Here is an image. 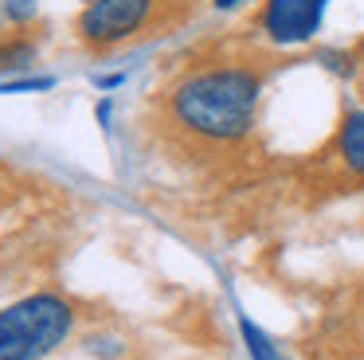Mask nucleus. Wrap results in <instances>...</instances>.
<instances>
[{
    "mask_svg": "<svg viewBox=\"0 0 364 360\" xmlns=\"http://www.w3.org/2000/svg\"><path fill=\"white\" fill-rule=\"evenodd\" d=\"M259 75L239 67H212L184 78L173 94V114L181 125L212 141H235L251 129L259 106Z\"/></svg>",
    "mask_w": 364,
    "mask_h": 360,
    "instance_id": "f257e3e1",
    "label": "nucleus"
},
{
    "mask_svg": "<svg viewBox=\"0 0 364 360\" xmlns=\"http://www.w3.org/2000/svg\"><path fill=\"white\" fill-rule=\"evenodd\" d=\"M71 305L55 294H36L0 313V360H40L71 333Z\"/></svg>",
    "mask_w": 364,
    "mask_h": 360,
    "instance_id": "f03ea898",
    "label": "nucleus"
},
{
    "mask_svg": "<svg viewBox=\"0 0 364 360\" xmlns=\"http://www.w3.org/2000/svg\"><path fill=\"white\" fill-rule=\"evenodd\" d=\"M153 8H157V0H95V4L82 8L75 31L87 47H114L126 36L141 31L149 23Z\"/></svg>",
    "mask_w": 364,
    "mask_h": 360,
    "instance_id": "7ed1b4c3",
    "label": "nucleus"
},
{
    "mask_svg": "<svg viewBox=\"0 0 364 360\" xmlns=\"http://www.w3.org/2000/svg\"><path fill=\"white\" fill-rule=\"evenodd\" d=\"M325 4L329 0H267V8L259 16V28L267 31V39H274L282 47L306 43L321 28Z\"/></svg>",
    "mask_w": 364,
    "mask_h": 360,
    "instance_id": "20e7f679",
    "label": "nucleus"
},
{
    "mask_svg": "<svg viewBox=\"0 0 364 360\" xmlns=\"http://www.w3.org/2000/svg\"><path fill=\"white\" fill-rule=\"evenodd\" d=\"M337 149H341V157H345L348 169H353L356 176H364V110L345 114L341 133H337Z\"/></svg>",
    "mask_w": 364,
    "mask_h": 360,
    "instance_id": "39448f33",
    "label": "nucleus"
},
{
    "mask_svg": "<svg viewBox=\"0 0 364 360\" xmlns=\"http://www.w3.org/2000/svg\"><path fill=\"white\" fill-rule=\"evenodd\" d=\"M239 329H243V341H247V352H251V360H278L274 344L267 341V333H262V329H255L247 317L239 321Z\"/></svg>",
    "mask_w": 364,
    "mask_h": 360,
    "instance_id": "423d86ee",
    "label": "nucleus"
},
{
    "mask_svg": "<svg viewBox=\"0 0 364 360\" xmlns=\"http://www.w3.org/2000/svg\"><path fill=\"white\" fill-rule=\"evenodd\" d=\"M0 8H4V16L16 20V23H24L36 16V0H0Z\"/></svg>",
    "mask_w": 364,
    "mask_h": 360,
    "instance_id": "0eeeda50",
    "label": "nucleus"
},
{
    "mask_svg": "<svg viewBox=\"0 0 364 360\" xmlns=\"http://www.w3.org/2000/svg\"><path fill=\"white\" fill-rule=\"evenodd\" d=\"M20 63H32V47L28 43H12L0 51V67H20Z\"/></svg>",
    "mask_w": 364,
    "mask_h": 360,
    "instance_id": "6e6552de",
    "label": "nucleus"
},
{
    "mask_svg": "<svg viewBox=\"0 0 364 360\" xmlns=\"http://www.w3.org/2000/svg\"><path fill=\"white\" fill-rule=\"evenodd\" d=\"M321 59H325V67L337 70V75H353V59H356V55H348V51H321Z\"/></svg>",
    "mask_w": 364,
    "mask_h": 360,
    "instance_id": "1a4fd4ad",
    "label": "nucleus"
},
{
    "mask_svg": "<svg viewBox=\"0 0 364 360\" xmlns=\"http://www.w3.org/2000/svg\"><path fill=\"white\" fill-rule=\"evenodd\" d=\"M126 83V75H106V78H98V86H106V90H110V86H122Z\"/></svg>",
    "mask_w": 364,
    "mask_h": 360,
    "instance_id": "9d476101",
    "label": "nucleus"
},
{
    "mask_svg": "<svg viewBox=\"0 0 364 360\" xmlns=\"http://www.w3.org/2000/svg\"><path fill=\"white\" fill-rule=\"evenodd\" d=\"M243 0H215V8H239Z\"/></svg>",
    "mask_w": 364,
    "mask_h": 360,
    "instance_id": "9b49d317",
    "label": "nucleus"
},
{
    "mask_svg": "<svg viewBox=\"0 0 364 360\" xmlns=\"http://www.w3.org/2000/svg\"><path fill=\"white\" fill-rule=\"evenodd\" d=\"M356 59L364 63V39H360V43H356Z\"/></svg>",
    "mask_w": 364,
    "mask_h": 360,
    "instance_id": "f8f14e48",
    "label": "nucleus"
},
{
    "mask_svg": "<svg viewBox=\"0 0 364 360\" xmlns=\"http://www.w3.org/2000/svg\"><path fill=\"white\" fill-rule=\"evenodd\" d=\"M87 4H95V0H87Z\"/></svg>",
    "mask_w": 364,
    "mask_h": 360,
    "instance_id": "ddd939ff",
    "label": "nucleus"
},
{
    "mask_svg": "<svg viewBox=\"0 0 364 360\" xmlns=\"http://www.w3.org/2000/svg\"><path fill=\"white\" fill-rule=\"evenodd\" d=\"M0 12H4V8H0Z\"/></svg>",
    "mask_w": 364,
    "mask_h": 360,
    "instance_id": "4468645a",
    "label": "nucleus"
}]
</instances>
